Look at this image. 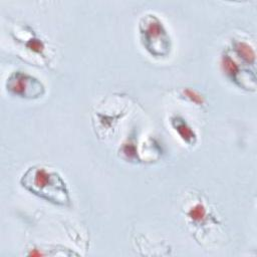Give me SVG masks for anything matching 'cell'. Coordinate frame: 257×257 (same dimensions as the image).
Returning <instances> with one entry per match:
<instances>
[{"label":"cell","mask_w":257,"mask_h":257,"mask_svg":"<svg viewBox=\"0 0 257 257\" xmlns=\"http://www.w3.org/2000/svg\"><path fill=\"white\" fill-rule=\"evenodd\" d=\"M6 90L21 98L35 99L39 98L45 93V86L36 77L23 71L12 72L5 83Z\"/></svg>","instance_id":"3"},{"label":"cell","mask_w":257,"mask_h":257,"mask_svg":"<svg viewBox=\"0 0 257 257\" xmlns=\"http://www.w3.org/2000/svg\"><path fill=\"white\" fill-rule=\"evenodd\" d=\"M172 127L179 135V137L188 145H195L197 142V135L194 130L188 124L186 119L180 115H173L170 119Z\"/></svg>","instance_id":"4"},{"label":"cell","mask_w":257,"mask_h":257,"mask_svg":"<svg viewBox=\"0 0 257 257\" xmlns=\"http://www.w3.org/2000/svg\"><path fill=\"white\" fill-rule=\"evenodd\" d=\"M139 33L143 47L156 58L167 57L172 50L171 36L162 20L155 14L142 16L139 22Z\"/></svg>","instance_id":"2"},{"label":"cell","mask_w":257,"mask_h":257,"mask_svg":"<svg viewBox=\"0 0 257 257\" xmlns=\"http://www.w3.org/2000/svg\"><path fill=\"white\" fill-rule=\"evenodd\" d=\"M20 184L32 195L53 205L71 206L68 187L56 171L40 165L31 166L22 174Z\"/></svg>","instance_id":"1"},{"label":"cell","mask_w":257,"mask_h":257,"mask_svg":"<svg viewBox=\"0 0 257 257\" xmlns=\"http://www.w3.org/2000/svg\"><path fill=\"white\" fill-rule=\"evenodd\" d=\"M205 208L203 205L201 204H197L194 208H192L189 212V216L193 219V220H201L203 219V217L205 216Z\"/></svg>","instance_id":"6"},{"label":"cell","mask_w":257,"mask_h":257,"mask_svg":"<svg viewBox=\"0 0 257 257\" xmlns=\"http://www.w3.org/2000/svg\"><path fill=\"white\" fill-rule=\"evenodd\" d=\"M184 93L187 97H189L192 101H194L196 103H202L203 102L202 96L200 94H198L196 91L192 90V89H185Z\"/></svg>","instance_id":"7"},{"label":"cell","mask_w":257,"mask_h":257,"mask_svg":"<svg viewBox=\"0 0 257 257\" xmlns=\"http://www.w3.org/2000/svg\"><path fill=\"white\" fill-rule=\"evenodd\" d=\"M233 49L236 54L246 63L254 64L255 62V52L254 49L245 41L235 40L233 42Z\"/></svg>","instance_id":"5"}]
</instances>
